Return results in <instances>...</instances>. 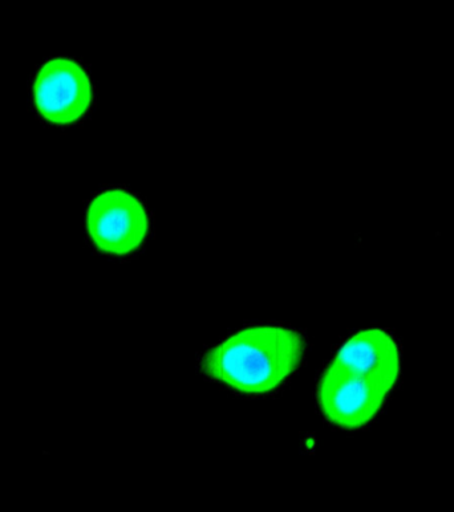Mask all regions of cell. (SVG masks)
Segmentation results:
<instances>
[{
	"mask_svg": "<svg viewBox=\"0 0 454 512\" xmlns=\"http://www.w3.org/2000/svg\"><path fill=\"white\" fill-rule=\"evenodd\" d=\"M400 373V347L391 333L380 328L356 332L340 345L320 377L319 412L335 428H366L399 383Z\"/></svg>",
	"mask_w": 454,
	"mask_h": 512,
	"instance_id": "6da1fadb",
	"label": "cell"
},
{
	"mask_svg": "<svg viewBox=\"0 0 454 512\" xmlns=\"http://www.w3.org/2000/svg\"><path fill=\"white\" fill-rule=\"evenodd\" d=\"M307 343L281 324H255L233 333L202 356V373L247 397L269 396L301 367Z\"/></svg>",
	"mask_w": 454,
	"mask_h": 512,
	"instance_id": "7a4b0ae2",
	"label": "cell"
},
{
	"mask_svg": "<svg viewBox=\"0 0 454 512\" xmlns=\"http://www.w3.org/2000/svg\"><path fill=\"white\" fill-rule=\"evenodd\" d=\"M85 227L96 250L123 258L143 247L151 231V218L135 193L111 188L97 193L89 202Z\"/></svg>",
	"mask_w": 454,
	"mask_h": 512,
	"instance_id": "3957f363",
	"label": "cell"
},
{
	"mask_svg": "<svg viewBox=\"0 0 454 512\" xmlns=\"http://www.w3.org/2000/svg\"><path fill=\"white\" fill-rule=\"evenodd\" d=\"M95 88L84 65L75 59L47 60L32 83V103L40 119L55 127H70L88 115Z\"/></svg>",
	"mask_w": 454,
	"mask_h": 512,
	"instance_id": "277c9868",
	"label": "cell"
}]
</instances>
